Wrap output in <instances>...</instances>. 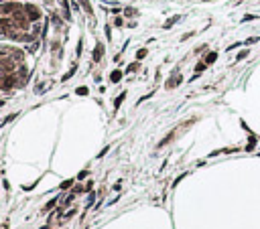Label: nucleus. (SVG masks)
<instances>
[{
    "label": "nucleus",
    "instance_id": "obj_1",
    "mask_svg": "<svg viewBox=\"0 0 260 229\" xmlns=\"http://www.w3.org/2000/svg\"><path fill=\"white\" fill-rule=\"evenodd\" d=\"M24 53L16 47H0V91H12L27 83Z\"/></svg>",
    "mask_w": 260,
    "mask_h": 229
},
{
    "label": "nucleus",
    "instance_id": "obj_2",
    "mask_svg": "<svg viewBox=\"0 0 260 229\" xmlns=\"http://www.w3.org/2000/svg\"><path fill=\"white\" fill-rule=\"evenodd\" d=\"M181 83V73H177V71H173V75H171V79L167 81V89H173V87H177V85Z\"/></svg>",
    "mask_w": 260,
    "mask_h": 229
},
{
    "label": "nucleus",
    "instance_id": "obj_3",
    "mask_svg": "<svg viewBox=\"0 0 260 229\" xmlns=\"http://www.w3.org/2000/svg\"><path fill=\"white\" fill-rule=\"evenodd\" d=\"M102 55H104V45H96V49H94V61H100L102 59Z\"/></svg>",
    "mask_w": 260,
    "mask_h": 229
},
{
    "label": "nucleus",
    "instance_id": "obj_4",
    "mask_svg": "<svg viewBox=\"0 0 260 229\" xmlns=\"http://www.w3.org/2000/svg\"><path fill=\"white\" fill-rule=\"evenodd\" d=\"M215 59H218V53H215V51H211V53H207V55H205L203 63H205V65H211V63H215Z\"/></svg>",
    "mask_w": 260,
    "mask_h": 229
},
{
    "label": "nucleus",
    "instance_id": "obj_5",
    "mask_svg": "<svg viewBox=\"0 0 260 229\" xmlns=\"http://www.w3.org/2000/svg\"><path fill=\"white\" fill-rule=\"evenodd\" d=\"M120 79H122V71H112L110 73V81L112 83H118Z\"/></svg>",
    "mask_w": 260,
    "mask_h": 229
},
{
    "label": "nucleus",
    "instance_id": "obj_6",
    "mask_svg": "<svg viewBox=\"0 0 260 229\" xmlns=\"http://www.w3.org/2000/svg\"><path fill=\"white\" fill-rule=\"evenodd\" d=\"M179 18H181V16H171V18H169L167 23H165V27H163V29H171L175 23H179Z\"/></svg>",
    "mask_w": 260,
    "mask_h": 229
},
{
    "label": "nucleus",
    "instance_id": "obj_7",
    "mask_svg": "<svg viewBox=\"0 0 260 229\" xmlns=\"http://www.w3.org/2000/svg\"><path fill=\"white\" fill-rule=\"evenodd\" d=\"M124 97H126V93H120V96L116 97V101H114V110H118V107H120V103L124 101Z\"/></svg>",
    "mask_w": 260,
    "mask_h": 229
},
{
    "label": "nucleus",
    "instance_id": "obj_8",
    "mask_svg": "<svg viewBox=\"0 0 260 229\" xmlns=\"http://www.w3.org/2000/svg\"><path fill=\"white\" fill-rule=\"evenodd\" d=\"M79 4L84 6V10L88 12V14H92V6H89V2H88V0H79Z\"/></svg>",
    "mask_w": 260,
    "mask_h": 229
},
{
    "label": "nucleus",
    "instance_id": "obj_9",
    "mask_svg": "<svg viewBox=\"0 0 260 229\" xmlns=\"http://www.w3.org/2000/svg\"><path fill=\"white\" fill-rule=\"evenodd\" d=\"M254 146H256V138L250 134V142H248V146H246V150H254Z\"/></svg>",
    "mask_w": 260,
    "mask_h": 229
},
{
    "label": "nucleus",
    "instance_id": "obj_10",
    "mask_svg": "<svg viewBox=\"0 0 260 229\" xmlns=\"http://www.w3.org/2000/svg\"><path fill=\"white\" fill-rule=\"evenodd\" d=\"M246 57H248V49L240 51V53H238V57H236V61H242V59H246Z\"/></svg>",
    "mask_w": 260,
    "mask_h": 229
},
{
    "label": "nucleus",
    "instance_id": "obj_11",
    "mask_svg": "<svg viewBox=\"0 0 260 229\" xmlns=\"http://www.w3.org/2000/svg\"><path fill=\"white\" fill-rule=\"evenodd\" d=\"M75 69H77L75 65H73L71 69H69V73H65V75H63V81H67V79H69V77H71V75H73V73H75Z\"/></svg>",
    "mask_w": 260,
    "mask_h": 229
},
{
    "label": "nucleus",
    "instance_id": "obj_12",
    "mask_svg": "<svg viewBox=\"0 0 260 229\" xmlns=\"http://www.w3.org/2000/svg\"><path fill=\"white\" fill-rule=\"evenodd\" d=\"M55 205H57V199H53V201H49V203H47V207H45V209H43V211H49V209H53Z\"/></svg>",
    "mask_w": 260,
    "mask_h": 229
},
{
    "label": "nucleus",
    "instance_id": "obj_13",
    "mask_svg": "<svg viewBox=\"0 0 260 229\" xmlns=\"http://www.w3.org/2000/svg\"><path fill=\"white\" fill-rule=\"evenodd\" d=\"M254 18H258L256 14H246L244 18H242V23H250V20H254Z\"/></svg>",
    "mask_w": 260,
    "mask_h": 229
},
{
    "label": "nucleus",
    "instance_id": "obj_14",
    "mask_svg": "<svg viewBox=\"0 0 260 229\" xmlns=\"http://www.w3.org/2000/svg\"><path fill=\"white\" fill-rule=\"evenodd\" d=\"M71 185H73V180H65V183H61V187H59V189H61V191H65V189H69Z\"/></svg>",
    "mask_w": 260,
    "mask_h": 229
},
{
    "label": "nucleus",
    "instance_id": "obj_15",
    "mask_svg": "<svg viewBox=\"0 0 260 229\" xmlns=\"http://www.w3.org/2000/svg\"><path fill=\"white\" fill-rule=\"evenodd\" d=\"M77 96H88V87H77Z\"/></svg>",
    "mask_w": 260,
    "mask_h": 229
},
{
    "label": "nucleus",
    "instance_id": "obj_16",
    "mask_svg": "<svg viewBox=\"0 0 260 229\" xmlns=\"http://www.w3.org/2000/svg\"><path fill=\"white\" fill-rule=\"evenodd\" d=\"M256 41H260V37H250V39H246V45H252Z\"/></svg>",
    "mask_w": 260,
    "mask_h": 229
},
{
    "label": "nucleus",
    "instance_id": "obj_17",
    "mask_svg": "<svg viewBox=\"0 0 260 229\" xmlns=\"http://www.w3.org/2000/svg\"><path fill=\"white\" fill-rule=\"evenodd\" d=\"M88 174H89L88 170H81L79 174H77V180H84V179H85V176H88Z\"/></svg>",
    "mask_w": 260,
    "mask_h": 229
},
{
    "label": "nucleus",
    "instance_id": "obj_18",
    "mask_svg": "<svg viewBox=\"0 0 260 229\" xmlns=\"http://www.w3.org/2000/svg\"><path fill=\"white\" fill-rule=\"evenodd\" d=\"M146 55V49H138V53H136V59H142Z\"/></svg>",
    "mask_w": 260,
    "mask_h": 229
},
{
    "label": "nucleus",
    "instance_id": "obj_19",
    "mask_svg": "<svg viewBox=\"0 0 260 229\" xmlns=\"http://www.w3.org/2000/svg\"><path fill=\"white\" fill-rule=\"evenodd\" d=\"M205 67H207V65H205V63L201 61V63H199V65H197V69H195V73H201V71H203V69H205Z\"/></svg>",
    "mask_w": 260,
    "mask_h": 229
},
{
    "label": "nucleus",
    "instance_id": "obj_20",
    "mask_svg": "<svg viewBox=\"0 0 260 229\" xmlns=\"http://www.w3.org/2000/svg\"><path fill=\"white\" fill-rule=\"evenodd\" d=\"M124 14H126V16H130V14H136V10H134V8H126V10H124Z\"/></svg>",
    "mask_w": 260,
    "mask_h": 229
},
{
    "label": "nucleus",
    "instance_id": "obj_21",
    "mask_svg": "<svg viewBox=\"0 0 260 229\" xmlns=\"http://www.w3.org/2000/svg\"><path fill=\"white\" fill-rule=\"evenodd\" d=\"M136 69H138V63H132V65H128V73L130 71H136Z\"/></svg>",
    "mask_w": 260,
    "mask_h": 229
},
{
    "label": "nucleus",
    "instance_id": "obj_22",
    "mask_svg": "<svg viewBox=\"0 0 260 229\" xmlns=\"http://www.w3.org/2000/svg\"><path fill=\"white\" fill-rule=\"evenodd\" d=\"M108 150H110V146H106V148H104V150H102V152H100V154H98V158H102V156H104V154H106V152H108Z\"/></svg>",
    "mask_w": 260,
    "mask_h": 229
},
{
    "label": "nucleus",
    "instance_id": "obj_23",
    "mask_svg": "<svg viewBox=\"0 0 260 229\" xmlns=\"http://www.w3.org/2000/svg\"><path fill=\"white\" fill-rule=\"evenodd\" d=\"M205 2H209V0H205Z\"/></svg>",
    "mask_w": 260,
    "mask_h": 229
},
{
    "label": "nucleus",
    "instance_id": "obj_24",
    "mask_svg": "<svg viewBox=\"0 0 260 229\" xmlns=\"http://www.w3.org/2000/svg\"><path fill=\"white\" fill-rule=\"evenodd\" d=\"M236 2H240V0H236Z\"/></svg>",
    "mask_w": 260,
    "mask_h": 229
}]
</instances>
